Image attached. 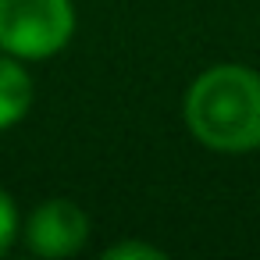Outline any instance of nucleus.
<instances>
[{
    "label": "nucleus",
    "mask_w": 260,
    "mask_h": 260,
    "mask_svg": "<svg viewBox=\"0 0 260 260\" xmlns=\"http://www.w3.org/2000/svg\"><path fill=\"white\" fill-rule=\"evenodd\" d=\"M185 125L214 153L260 150V72L246 64H214L185 93Z\"/></svg>",
    "instance_id": "1"
},
{
    "label": "nucleus",
    "mask_w": 260,
    "mask_h": 260,
    "mask_svg": "<svg viewBox=\"0 0 260 260\" xmlns=\"http://www.w3.org/2000/svg\"><path fill=\"white\" fill-rule=\"evenodd\" d=\"M75 32L72 0H0V50L18 61H47Z\"/></svg>",
    "instance_id": "2"
},
{
    "label": "nucleus",
    "mask_w": 260,
    "mask_h": 260,
    "mask_svg": "<svg viewBox=\"0 0 260 260\" xmlns=\"http://www.w3.org/2000/svg\"><path fill=\"white\" fill-rule=\"evenodd\" d=\"M22 235L36 256H75L89 239V214L75 200H43L29 214Z\"/></svg>",
    "instance_id": "3"
},
{
    "label": "nucleus",
    "mask_w": 260,
    "mask_h": 260,
    "mask_svg": "<svg viewBox=\"0 0 260 260\" xmlns=\"http://www.w3.org/2000/svg\"><path fill=\"white\" fill-rule=\"evenodd\" d=\"M32 107V79L25 64L0 50V132L18 125Z\"/></svg>",
    "instance_id": "4"
},
{
    "label": "nucleus",
    "mask_w": 260,
    "mask_h": 260,
    "mask_svg": "<svg viewBox=\"0 0 260 260\" xmlns=\"http://www.w3.org/2000/svg\"><path fill=\"white\" fill-rule=\"evenodd\" d=\"M15 239H18V207L4 189H0V256L15 246Z\"/></svg>",
    "instance_id": "5"
},
{
    "label": "nucleus",
    "mask_w": 260,
    "mask_h": 260,
    "mask_svg": "<svg viewBox=\"0 0 260 260\" xmlns=\"http://www.w3.org/2000/svg\"><path fill=\"white\" fill-rule=\"evenodd\" d=\"M104 260H164V249L150 242H114L104 249Z\"/></svg>",
    "instance_id": "6"
}]
</instances>
